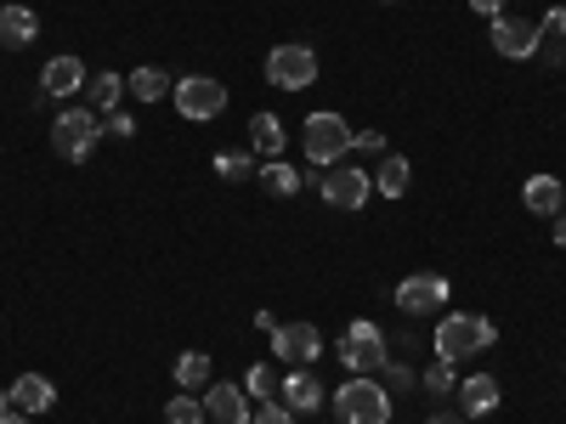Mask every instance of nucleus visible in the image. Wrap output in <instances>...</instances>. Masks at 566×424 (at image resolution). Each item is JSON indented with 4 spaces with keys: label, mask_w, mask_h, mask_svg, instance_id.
<instances>
[{
    "label": "nucleus",
    "mask_w": 566,
    "mask_h": 424,
    "mask_svg": "<svg viewBox=\"0 0 566 424\" xmlns=\"http://www.w3.org/2000/svg\"><path fill=\"white\" fill-rule=\"evenodd\" d=\"M493 340H499V328H493L488 317H476V311H448V317L437 322V335H431V351L459 368L464 357L493 351Z\"/></svg>",
    "instance_id": "f257e3e1"
},
{
    "label": "nucleus",
    "mask_w": 566,
    "mask_h": 424,
    "mask_svg": "<svg viewBox=\"0 0 566 424\" xmlns=\"http://www.w3.org/2000/svg\"><path fill=\"white\" fill-rule=\"evenodd\" d=\"M335 418L340 424H391V391L374 373H352L335 391Z\"/></svg>",
    "instance_id": "f03ea898"
},
{
    "label": "nucleus",
    "mask_w": 566,
    "mask_h": 424,
    "mask_svg": "<svg viewBox=\"0 0 566 424\" xmlns=\"http://www.w3.org/2000/svg\"><path fill=\"white\" fill-rule=\"evenodd\" d=\"M352 136H357V130H352L340 114L323 108V114H312V119L301 125V148H306V159H312L317 170H328V165H340V159L352 153Z\"/></svg>",
    "instance_id": "7ed1b4c3"
},
{
    "label": "nucleus",
    "mask_w": 566,
    "mask_h": 424,
    "mask_svg": "<svg viewBox=\"0 0 566 424\" xmlns=\"http://www.w3.org/2000/svg\"><path fill=\"white\" fill-rule=\"evenodd\" d=\"M97 136H103V119L91 114V108H63V114L52 119V148H57V159H69V165H85L91 148H97Z\"/></svg>",
    "instance_id": "20e7f679"
},
{
    "label": "nucleus",
    "mask_w": 566,
    "mask_h": 424,
    "mask_svg": "<svg viewBox=\"0 0 566 424\" xmlns=\"http://www.w3.org/2000/svg\"><path fill=\"white\" fill-rule=\"evenodd\" d=\"M170 97H176V114L181 119H193V125H210L227 114V85L210 80V74H187L170 85Z\"/></svg>",
    "instance_id": "39448f33"
},
{
    "label": "nucleus",
    "mask_w": 566,
    "mask_h": 424,
    "mask_svg": "<svg viewBox=\"0 0 566 424\" xmlns=\"http://www.w3.org/2000/svg\"><path fill=\"white\" fill-rule=\"evenodd\" d=\"M317 193H323V204L328 210H346V215H357L368 199H374V170H363V165H328L323 170V187H317Z\"/></svg>",
    "instance_id": "423d86ee"
},
{
    "label": "nucleus",
    "mask_w": 566,
    "mask_h": 424,
    "mask_svg": "<svg viewBox=\"0 0 566 424\" xmlns=\"http://www.w3.org/2000/svg\"><path fill=\"white\" fill-rule=\"evenodd\" d=\"M312 80H317V52H312V45H272V52H266V85L306 91Z\"/></svg>",
    "instance_id": "0eeeda50"
},
{
    "label": "nucleus",
    "mask_w": 566,
    "mask_h": 424,
    "mask_svg": "<svg viewBox=\"0 0 566 424\" xmlns=\"http://www.w3.org/2000/svg\"><path fill=\"white\" fill-rule=\"evenodd\" d=\"M442 306H448V277L413 272V277L397 283V311H408V317H437Z\"/></svg>",
    "instance_id": "6e6552de"
},
{
    "label": "nucleus",
    "mask_w": 566,
    "mask_h": 424,
    "mask_svg": "<svg viewBox=\"0 0 566 424\" xmlns=\"http://www.w3.org/2000/svg\"><path fill=\"white\" fill-rule=\"evenodd\" d=\"M272 351H277V362L312 368V362L323 357V328H317V322H277V328H272Z\"/></svg>",
    "instance_id": "1a4fd4ad"
},
{
    "label": "nucleus",
    "mask_w": 566,
    "mask_h": 424,
    "mask_svg": "<svg viewBox=\"0 0 566 424\" xmlns=\"http://www.w3.org/2000/svg\"><path fill=\"white\" fill-rule=\"evenodd\" d=\"M538 45H544L538 23H527V18H493V52L499 57L527 63V57H538Z\"/></svg>",
    "instance_id": "9d476101"
},
{
    "label": "nucleus",
    "mask_w": 566,
    "mask_h": 424,
    "mask_svg": "<svg viewBox=\"0 0 566 424\" xmlns=\"http://www.w3.org/2000/svg\"><path fill=\"white\" fill-rule=\"evenodd\" d=\"M199 396H205V413H210L216 424H250V413H255L244 385H216V380H210Z\"/></svg>",
    "instance_id": "9b49d317"
},
{
    "label": "nucleus",
    "mask_w": 566,
    "mask_h": 424,
    "mask_svg": "<svg viewBox=\"0 0 566 424\" xmlns=\"http://www.w3.org/2000/svg\"><path fill=\"white\" fill-rule=\"evenodd\" d=\"M323 396H328V391L317 385L312 368H290V373H283V385H277V402L290 407V413H317Z\"/></svg>",
    "instance_id": "f8f14e48"
},
{
    "label": "nucleus",
    "mask_w": 566,
    "mask_h": 424,
    "mask_svg": "<svg viewBox=\"0 0 566 424\" xmlns=\"http://www.w3.org/2000/svg\"><path fill=\"white\" fill-rule=\"evenodd\" d=\"M57 407V385L45 380V373H18L12 380V413L34 418V413H52Z\"/></svg>",
    "instance_id": "ddd939ff"
},
{
    "label": "nucleus",
    "mask_w": 566,
    "mask_h": 424,
    "mask_svg": "<svg viewBox=\"0 0 566 424\" xmlns=\"http://www.w3.org/2000/svg\"><path fill=\"white\" fill-rule=\"evenodd\" d=\"M459 413L464 418H488L493 407H499V380L493 373H470V380H459Z\"/></svg>",
    "instance_id": "4468645a"
},
{
    "label": "nucleus",
    "mask_w": 566,
    "mask_h": 424,
    "mask_svg": "<svg viewBox=\"0 0 566 424\" xmlns=\"http://www.w3.org/2000/svg\"><path fill=\"white\" fill-rule=\"evenodd\" d=\"M85 63L80 57H52V63H45L40 68V91H45V97H74V91H85Z\"/></svg>",
    "instance_id": "2eb2a0df"
},
{
    "label": "nucleus",
    "mask_w": 566,
    "mask_h": 424,
    "mask_svg": "<svg viewBox=\"0 0 566 424\" xmlns=\"http://www.w3.org/2000/svg\"><path fill=\"white\" fill-rule=\"evenodd\" d=\"M522 204L533 210V215H560L566 210V187L555 181V176H527V187H522Z\"/></svg>",
    "instance_id": "dca6fc26"
},
{
    "label": "nucleus",
    "mask_w": 566,
    "mask_h": 424,
    "mask_svg": "<svg viewBox=\"0 0 566 424\" xmlns=\"http://www.w3.org/2000/svg\"><path fill=\"white\" fill-rule=\"evenodd\" d=\"M34 34H40V18L29 7H0V45H7V52L34 45Z\"/></svg>",
    "instance_id": "f3484780"
},
{
    "label": "nucleus",
    "mask_w": 566,
    "mask_h": 424,
    "mask_svg": "<svg viewBox=\"0 0 566 424\" xmlns=\"http://www.w3.org/2000/svg\"><path fill=\"white\" fill-rule=\"evenodd\" d=\"M119 97H125V74H108V68H103V74H91V80H85V108L97 114V119L114 114Z\"/></svg>",
    "instance_id": "a211bd4d"
},
{
    "label": "nucleus",
    "mask_w": 566,
    "mask_h": 424,
    "mask_svg": "<svg viewBox=\"0 0 566 424\" xmlns=\"http://www.w3.org/2000/svg\"><path fill=\"white\" fill-rule=\"evenodd\" d=\"M250 148H255L261 159H283L290 136H283V119H277V114H255V119H250Z\"/></svg>",
    "instance_id": "6ab92c4d"
},
{
    "label": "nucleus",
    "mask_w": 566,
    "mask_h": 424,
    "mask_svg": "<svg viewBox=\"0 0 566 424\" xmlns=\"http://www.w3.org/2000/svg\"><path fill=\"white\" fill-rule=\"evenodd\" d=\"M170 85H176V80H170L165 68H154V63H142L136 74H125V91H130L136 103H159V97H170Z\"/></svg>",
    "instance_id": "aec40b11"
},
{
    "label": "nucleus",
    "mask_w": 566,
    "mask_h": 424,
    "mask_svg": "<svg viewBox=\"0 0 566 424\" xmlns=\"http://www.w3.org/2000/svg\"><path fill=\"white\" fill-rule=\"evenodd\" d=\"M408 170H413V165H408L402 153H386L380 165H374V193H386V199H402V193H408V181H413Z\"/></svg>",
    "instance_id": "412c9836"
},
{
    "label": "nucleus",
    "mask_w": 566,
    "mask_h": 424,
    "mask_svg": "<svg viewBox=\"0 0 566 424\" xmlns=\"http://www.w3.org/2000/svg\"><path fill=\"white\" fill-rule=\"evenodd\" d=\"M335 357H340L352 373H380V368H386V340H374V346H368V340H340Z\"/></svg>",
    "instance_id": "4be33fe9"
},
{
    "label": "nucleus",
    "mask_w": 566,
    "mask_h": 424,
    "mask_svg": "<svg viewBox=\"0 0 566 424\" xmlns=\"http://www.w3.org/2000/svg\"><path fill=\"white\" fill-rule=\"evenodd\" d=\"M210 373H216V368H210V351H181V357H176V385H181V391L199 396V391L210 385Z\"/></svg>",
    "instance_id": "5701e85b"
},
{
    "label": "nucleus",
    "mask_w": 566,
    "mask_h": 424,
    "mask_svg": "<svg viewBox=\"0 0 566 424\" xmlns=\"http://www.w3.org/2000/svg\"><path fill=\"white\" fill-rule=\"evenodd\" d=\"M261 181H266V193H272V199H290V193H301V181H306V176H301L290 159H266V165H261Z\"/></svg>",
    "instance_id": "b1692460"
},
{
    "label": "nucleus",
    "mask_w": 566,
    "mask_h": 424,
    "mask_svg": "<svg viewBox=\"0 0 566 424\" xmlns=\"http://www.w3.org/2000/svg\"><path fill=\"white\" fill-rule=\"evenodd\" d=\"M210 413H205V396H193V391H181V396H170L165 402V424H205Z\"/></svg>",
    "instance_id": "393cba45"
},
{
    "label": "nucleus",
    "mask_w": 566,
    "mask_h": 424,
    "mask_svg": "<svg viewBox=\"0 0 566 424\" xmlns=\"http://www.w3.org/2000/svg\"><path fill=\"white\" fill-rule=\"evenodd\" d=\"M277 385H283V380H277L272 362H255V368L244 373V391H250L255 402H277Z\"/></svg>",
    "instance_id": "a878e982"
},
{
    "label": "nucleus",
    "mask_w": 566,
    "mask_h": 424,
    "mask_svg": "<svg viewBox=\"0 0 566 424\" xmlns=\"http://www.w3.org/2000/svg\"><path fill=\"white\" fill-rule=\"evenodd\" d=\"M419 385L431 391V396H453V391H459V373H453V362H442V357H437L431 368L419 373Z\"/></svg>",
    "instance_id": "bb28decb"
},
{
    "label": "nucleus",
    "mask_w": 566,
    "mask_h": 424,
    "mask_svg": "<svg viewBox=\"0 0 566 424\" xmlns=\"http://www.w3.org/2000/svg\"><path fill=\"white\" fill-rule=\"evenodd\" d=\"M216 176L221 181H244V176H255V159L250 153H221L216 159Z\"/></svg>",
    "instance_id": "cd10ccee"
},
{
    "label": "nucleus",
    "mask_w": 566,
    "mask_h": 424,
    "mask_svg": "<svg viewBox=\"0 0 566 424\" xmlns=\"http://www.w3.org/2000/svg\"><path fill=\"white\" fill-rule=\"evenodd\" d=\"M250 424H295V413L283 407V402H255V413H250Z\"/></svg>",
    "instance_id": "c85d7f7f"
},
{
    "label": "nucleus",
    "mask_w": 566,
    "mask_h": 424,
    "mask_svg": "<svg viewBox=\"0 0 566 424\" xmlns=\"http://www.w3.org/2000/svg\"><path fill=\"white\" fill-rule=\"evenodd\" d=\"M352 153H368V159H386V136H380V130H357V136H352Z\"/></svg>",
    "instance_id": "c756f323"
},
{
    "label": "nucleus",
    "mask_w": 566,
    "mask_h": 424,
    "mask_svg": "<svg viewBox=\"0 0 566 424\" xmlns=\"http://www.w3.org/2000/svg\"><path fill=\"white\" fill-rule=\"evenodd\" d=\"M538 34H544V40H560V34H566V7H549L544 23H538Z\"/></svg>",
    "instance_id": "7c9ffc66"
},
{
    "label": "nucleus",
    "mask_w": 566,
    "mask_h": 424,
    "mask_svg": "<svg viewBox=\"0 0 566 424\" xmlns=\"http://www.w3.org/2000/svg\"><path fill=\"white\" fill-rule=\"evenodd\" d=\"M346 340H368V346H374V340H386V335H380V322H374V317H357V322L346 328Z\"/></svg>",
    "instance_id": "2f4dec72"
},
{
    "label": "nucleus",
    "mask_w": 566,
    "mask_h": 424,
    "mask_svg": "<svg viewBox=\"0 0 566 424\" xmlns=\"http://www.w3.org/2000/svg\"><path fill=\"white\" fill-rule=\"evenodd\" d=\"M103 125H108V136H119V141H130V136H136V119H130V114H119V108H114Z\"/></svg>",
    "instance_id": "473e14b6"
},
{
    "label": "nucleus",
    "mask_w": 566,
    "mask_h": 424,
    "mask_svg": "<svg viewBox=\"0 0 566 424\" xmlns=\"http://www.w3.org/2000/svg\"><path fill=\"white\" fill-rule=\"evenodd\" d=\"M476 12H488V18H504V0H470Z\"/></svg>",
    "instance_id": "72a5a7b5"
},
{
    "label": "nucleus",
    "mask_w": 566,
    "mask_h": 424,
    "mask_svg": "<svg viewBox=\"0 0 566 424\" xmlns=\"http://www.w3.org/2000/svg\"><path fill=\"white\" fill-rule=\"evenodd\" d=\"M424 424H470V418H464V413H431Z\"/></svg>",
    "instance_id": "f704fd0d"
},
{
    "label": "nucleus",
    "mask_w": 566,
    "mask_h": 424,
    "mask_svg": "<svg viewBox=\"0 0 566 424\" xmlns=\"http://www.w3.org/2000/svg\"><path fill=\"white\" fill-rule=\"evenodd\" d=\"M555 244H560V250H566V210H560V215H555Z\"/></svg>",
    "instance_id": "c9c22d12"
},
{
    "label": "nucleus",
    "mask_w": 566,
    "mask_h": 424,
    "mask_svg": "<svg viewBox=\"0 0 566 424\" xmlns=\"http://www.w3.org/2000/svg\"><path fill=\"white\" fill-rule=\"evenodd\" d=\"M12 413V391H0V418H7Z\"/></svg>",
    "instance_id": "e433bc0d"
},
{
    "label": "nucleus",
    "mask_w": 566,
    "mask_h": 424,
    "mask_svg": "<svg viewBox=\"0 0 566 424\" xmlns=\"http://www.w3.org/2000/svg\"><path fill=\"white\" fill-rule=\"evenodd\" d=\"M0 424H34V418H23V413H7V418H0Z\"/></svg>",
    "instance_id": "4c0bfd02"
},
{
    "label": "nucleus",
    "mask_w": 566,
    "mask_h": 424,
    "mask_svg": "<svg viewBox=\"0 0 566 424\" xmlns=\"http://www.w3.org/2000/svg\"><path fill=\"white\" fill-rule=\"evenodd\" d=\"M386 7H391V0H386Z\"/></svg>",
    "instance_id": "58836bf2"
}]
</instances>
